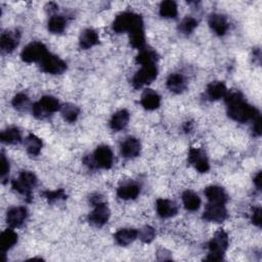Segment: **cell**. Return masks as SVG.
Instances as JSON below:
<instances>
[{"label":"cell","instance_id":"cell-5","mask_svg":"<svg viewBox=\"0 0 262 262\" xmlns=\"http://www.w3.org/2000/svg\"><path fill=\"white\" fill-rule=\"evenodd\" d=\"M61 105L59 101L50 96L43 97L38 103L32 106V113L37 119H44L50 114H53L61 110Z\"/></svg>","mask_w":262,"mask_h":262},{"label":"cell","instance_id":"cell-24","mask_svg":"<svg viewBox=\"0 0 262 262\" xmlns=\"http://www.w3.org/2000/svg\"><path fill=\"white\" fill-rule=\"evenodd\" d=\"M130 119V114L127 110H120L112 116L110 126L114 131H120L124 129Z\"/></svg>","mask_w":262,"mask_h":262},{"label":"cell","instance_id":"cell-19","mask_svg":"<svg viewBox=\"0 0 262 262\" xmlns=\"http://www.w3.org/2000/svg\"><path fill=\"white\" fill-rule=\"evenodd\" d=\"M208 24L210 28L219 36L224 35L228 29V23H227L226 17L220 14H212L209 17Z\"/></svg>","mask_w":262,"mask_h":262},{"label":"cell","instance_id":"cell-18","mask_svg":"<svg viewBox=\"0 0 262 262\" xmlns=\"http://www.w3.org/2000/svg\"><path fill=\"white\" fill-rule=\"evenodd\" d=\"M205 195L210 203L214 204H225L228 200V196L224 189L217 187V186H211L205 189Z\"/></svg>","mask_w":262,"mask_h":262},{"label":"cell","instance_id":"cell-13","mask_svg":"<svg viewBox=\"0 0 262 262\" xmlns=\"http://www.w3.org/2000/svg\"><path fill=\"white\" fill-rule=\"evenodd\" d=\"M21 34L19 31H9L6 33H3L2 38H0V47L4 52L10 53L14 51L20 42Z\"/></svg>","mask_w":262,"mask_h":262},{"label":"cell","instance_id":"cell-29","mask_svg":"<svg viewBox=\"0 0 262 262\" xmlns=\"http://www.w3.org/2000/svg\"><path fill=\"white\" fill-rule=\"evenodd\" d=\"M160 15L165 19H176L179 15L178 5L172 0H166L160 6Z\"/></svg>","mask_w":262,"mask_h":262},{"label":"cell","instance_id":"cell-9","mask_svg":"<svg viewBox=\"0 0 262 262\" xmlns=\"http://www.w3.org/2000/svg\"><path fill=\"white\" fill-rule=\"evenodd\" d=\"M189 163L193 165L200 173H205L210 169V164L206 156V153L201 149H196V148L190 149Z\"/></svg>","mask_w":262,"mask_h":262},{"label":"cell","instance_id":"cell-35","mask_svg":"<svg viewBox=\"0 0 262 262\" xmlns=\"http://www.w3.org/2000/svg\"><path fill=\"white\" fill-rule=\"evenodd\" d=\"M13 106L15 109H17L18 111L24 112L27 111L29 106H30V100L29 98L25 95V94H18L12 102Z\"/></svg>","mask_w":262,"mask_h":262},{"label":"cell","instance_id":"cell-8","mask_svg":"<svg viewBox=\"0 0 262 262\" xmlns=\"http://www.w3.org/2000/svg\"><path fill=\"white\" fill-rule=\"evenodd\" d=\"M40 68L44 73L59 75L67 70V64L59 56L47 53L40 62Z\"/></svg>","mask_w":262,"mask_h":262},{"label":"cell","instance_id":"cell-23","mask_svg":"<svg viewBox=\"0 0 262 262\" xmlns=\"http://www.w3.org/2000/svg\"><path fill=\"white\" fill-rule=\"evenodd\" d=\"M167 87L174 94H182L187 89V81L181 74H171L167 79Z\"/></svg>","mask_w":262,"mask_h":262},{"label":"cell","instance_id":"cell-34","mask_svg":"<svg viewBox=\"0 0 262 262\" xmlns=\"http://www.w3.org/2000/svg\"><path fill=\"white\" fill-rule=\"evenodd\" d=\"M129 40L130 44L139 50L143 49L145 47V36L143 29H138L133 32L129 33Z\"/></svg>","mask_w":262,"mask_h":262},{"label":"cell","instance_id":"cell-41","mask_svg":"<svg viewBox=\"0 0 262 262\" xmlns=\"http://www.w3.org/2000/svg\"><path fill=\"white\" fill-rule=\"evenodd\" d=\"M252 223L256 226H261L262 224V219H261V208H255L252 214Z\"/></svg>","mask_w":262,"mask_h":262},{"label":"cell","instance_id":"cell-42","mask_svg":"<svg viewBox=\"0 0 262 262\" xmlns=\"http://www.w3.org/2000/svg\"><path fill=\"white\" fill-rule=\"evenodd\" d=\"M261 179H262V174H261V171H259L257 173V176L254 178V184H255V186L257 187L258 190H261V185H262Z\"/></svg>","mask_w":262,"mask_h":262},{"label":"cell","instance_id":"cell-21","mask_svg":"<svg viewBox=\"0 0 262 262\" xmlns=\"http://www.w3.org/2000/svg\"><path fill=\"white\" fill-rule=\"evenodd\" d=\"M17 232L12 228L6 229L0 235V252H2V254H6V252L13 248L17 244Z\"/></svg>","mask_w":262,"mask_h":262},{"label":"cell","instance_id":"cell-30","mask_svg":"<svg viewBox=\"0 0 262 262\" xmlns=\"http://www.w3.org/2000/svg\"><path fill=\"white\" fill-rule=\"evenodd\" d=\"M158 60V54L148 48H143L139 51L138 55L136 56V63L142 66H151V65H156V62Z\"/></svg>","mask_w":262,"mask_h":262},{"label":"cell","instance_id":"cell-32","mask_svg":"<svg viewBox=\"0 0 262 262\" xmlns=\"http://www.w3.org/2000/svg\"><path fill=\"white\" fill-rule=\"evenodd\" d=\"M60 111H61L63 117L65 118V120L68 121L69 123H74L78 119L79 114H80V109L73 104L63 105L61 107Z\"/></svg>","mask_w":262,"mask_h":262},{"label":"cell","instance_id":"cell-28","mask_svg":"<svg viewBox=\"0 0 262 262\" xmlns=\"http://www.w3.org/2000/svg\"><path fill=\"white\" fill-rule=\"evenodd\" d=\"M0 139L4 143L8 144H16L22 141L21 131L17 127H10L0 134Z\"/></svg>","mask_w":262,"mask_h":262},{"label":"cell","instance_id":"cell-11","mask_svg":"<svg viewBox=\"0 0 262 262\" xmlns=\"http://www.w3.org/2000/svg\"><path fill=\"white\" fill-rule=\"evenodd\" d=\"M227 217V211L223 204L210 203L206 206L203 213V218L207 221L220 223L223 222Z\"/></svg>","mask_w":262,"mask_h":262},{"label":"cell","instance_id":"cell-14","mask_svg":"<svg viewBox=\"0 0 262 262\" xmlns=\"http://www.w3.org/2000/svg\"><path fill=\"white\" fill-rule=\"evenodd\" d=\"M28 211L25 207H14L8 211L7 221L12 228L20 227L27 219Z\"/></svg>","mask_w":262,"mask_h":262},{"label":"cell","instance_id":"cell-15","mask_svg":"<svg viewBox=\"0 0 262 262\" xmlns=\"http://www.w3.org/2000/svg\"><path fill=\"white\" fill-rule=\"evenodd\" d=\"M157 213L162 218H170L176 216L179 212V206L176 202L167 199H159L157 201Z\"/></svg>","mask_w":262,"mask_h":262},{"label":"cell","instance_id":"cell-36","mask_svg":"<svg viewBox=\"0 0 262 262\" xmlns=\"http://www.w3.org/2000/svg\"><path fill=\"white\" fill-rule=\"evenodd\" d=\"M198 26V21L193 17L185 18L180 24V30L184 34H191Z\"/></svg>","mask_w":262,"mask_h":262},{"label":"cell","instance_id":"cell-10","mask_svg":"<svg viewBox=\"0 0 262 262\" xmlns=\"http://www.w3.org/2000/svg\"><path fill=\"white\" fill-rule=\"evenodd\" d=\"M110 215H111V211H110L109 207L107 206L106 203L102 202V203L96 205V208L89 216V221L94 226L102 227L108 222Z\"/></svg>","mask_w":262,"mask_h":262},{"label":"cell","instance_id":"cell-4","mask_svg":"<svg viewBox=\"0 0 262 262\" xmlns=\"http://www.w3.org/2000/svg\"><path fill=\"white\" fill-rule=\"evenodd\" d=\"M37 178L31 171H22L17 180L12 182L13 189L19 194L26 197L27 201L31 200L32 190L37 186Z\"/></svg>","mask_w":262,"mask_h":262},{"label":"cell","instance_id":"cell-43","mask_svg":"<svg viewBox=\"0 0 262 262\" xmlns=\"http://www.w3.org/2000/svg\"><path fill=\"white\" fill-rule=\"evenodd\" d=\"M193 127H194V125H193V123L191 122V121H188V122H186L185 124H184V130L188 133V132H191L192 130H193Z\"/></svg>","mask_w":262,"mask_h":262},{"label":"cell","instance_id":"cell-22","mask_svg":"<svg viewBox=\"0 0 262 262\" xmlns=\"http://www.w3.org/2000/svg\"><path fill=\"white\" fill-rule=\"evenodd\" d=\"M100 43L99 34L94 29L84 30L79 38L80 47L83 49H89Z\"/></svg>","mask_w":262,"mask_h":262},{"label":"cell","instance_id":"cell-6","mask_svg":"<svg viewBox=\"0 0 262 262\" xmlns=\"http://www.w3.org/2000/svg\"><path fill=\"white\" fill-rule=\"evenodd\" d=\"M158 76V69L156 65L151 66H142L139 71L135 73L132 78V85L134 89L138 90L142 86L151 84L154 80H156Z\"/></svg>","mask_w":262,"mask_h":262},{"label":"cell","instance_id":"cell-27","mask_svg":"<svg viewBox=\"0 0 262 262\" xmlns=\"http://www.w3.org/2000/svg\"><path fill=\"white\" fill-rule=\"evenodd\" d=\"M183 203L187 210L197 211L201 206V199L195 192L186 191L183 194Z\"/></svg>","mask_w":262,"mask_h":262},{"label":"cell","instance_id":"cell-39","mask_svg":"<svg viewBox=\"0 0 262 262\" xmlns=\"http://www.w3.org/2000/svg\"><path fill=\"white\" fill-rule=\"evenodd\" d=\"M10 174V163L6 157V155L3 153L2 155V181L4 184H6L7 179L9 178Z\"/></svg>","mask_w":262,"mask_h":262},{"label":"cell","instance_id":"cell-2","mask_svg":"<svg viewBox=\"0 0 262 262\" xmlns=\"http://www.w3.org/2000/svg\"><path fill=\"white\" fill-rule=\"evenodd\" d=\"M138 29H143V21L139 15L134 13H122L113 22V30L119 34L124 32L130 33Z\"/></svg>","mask_w":262,"mask_h":262},{"label":"cell","instance_id":"cell-12","mask_svg":"<svg viewBox=\"0 0 262 262\" xmlns=\"http://www.w3.org/2000/svg\"><path fill=\"white\" fill-rule=\"evenodd\" d=\"M98 168L110 169L114 163V156L112 150L108 145L99 147L93 155Z\"/></svg>","mask_w":262,"mask_h":262},{"label":"cell","instance_id":"cell-7","mask_svg":"<svg viewBox=\"0 0 262 262\" xmlns=\"http://www.w3.org/2000/svg\"><path fill=\"white\" fill-rule=\"evenodd\" d=\"M46 46L41 42H31L21 52V57L25 63L41 62L47 54Z\"/></svg>","mask_w":262,"mask_h":262},{"label":"cell","instance_id":"cell-17","mask_svg":"<svg viewBox=\"0 0 262 262\" xmlns=\"http://www.w3.org/2000/svg\"><path fill=\"white\" fill-rule=\"evenodd\" d=\"M226 95H227V90L223 82L214 81L207 86L206 97L210 101H217V100L223 99L225 98Z\"/></svg>","mask_w":262,"mask_h":262},{"label":"cell","instance_id":"cell-16","mask_svg":"<svg viewBox=\"0 0 262 262\" xmlns=\"http://www.w3.org/2000/svg\"><path fill=\"white\" fill-rule=\"evenodd\" d=\"M141 151V144L139 140L135 137H127L122 143H121V154L124 158L131 159L135 158L140 154Z\"/></svg>","mask_w":262,"mask_h":262},{"label":"cell","instance_id":"cell-1","mask_svg":"<svg viewBox=\"0 0 262 262\" xmlns=\"http://www.w3.org/2000/svg\"><path fill=\"white\" fill-rule=\"evenodd\" d=\"M224 99L227 107V115L237 122L245 123L249 120H253L259 114L254 107L247 104L240 93L234 92L227 94Z\"/></svg>","mask_w":262,"mask_h":262},{"label":"cell","instance_id":"cell-31","mask_svg":"<svg viewBox=\"0 0 262 262\" xmlns=\"http://www.w3.org/2000/svg\"><path fill=\"white\" fill-rule=\"evenodd\" d=\"M25 148L31 156H37L41 152L42 149V141L39 137L34 134H29L25 138Z\"/></svg>","mask_w":262,"mask_h":262},{"label":"cell","instance_id":"cell-25","mask_svg":"<svg viewBox=\"0 0 262 262\" xmlns=\"http://www.w3.org/2000/svg\"><path fill=\"white\" fill-rule=\"evenodd\" d=\"M138 237V230L134 228H123L118 230L115 235L114 238L120 246H127L134 242L136 238Z\"/></svg>","mask_w":262,"mask_h":262},{"label":"cell","instance_id":"cell-33","mask_svg":"<svg viewBox=\"0 0 262 262\" xmlns=\"http://www.w3.org/2000/svg\"><path fill=\"white\" fill-rule=\"evenodd\" d=\"M67 21L63 16H52L48 21V30L53 34H61L65 31Z\"/></svg>","mask_w":262,"mask_h":262},{"label":"cell","instance_id":"cell-37","mask_svg":"<svg viewBox=\"0 0 262 262\" xmlns=\"http://www.w3.org/2000/svg\"><path fill=\"white\" fill-rule=\"evenodd\" d=\"M138 237L139 239L143 242V243H151L154 241L155 237H156V230L150 226V225H147L144 227H142L139 231H138Z\"/></svg>","mask_w":262,"mask_h":262},{"label":"cell","instance_id":"cell-38","mask_svg":"<svg viewBox=\"0 0 262 262\" xmlns=\"http://www.w3.org/2000/svg\"><path fill=\"white\" fill-rule=\"evenodd\" d=\"M43 196L48 200V202L52 203L54 201L59 200H66L67 195L63 189L56 190V191H46L43 193Z\"/></svg>","mask_w":262,"mask_h":262},{"label":"cell","instance_id":"cell-3","mask_svg":"<svg viewBox=\"0 0 262 262\" xmlns=\"http://www.w3.org/2000/svg\"><path fill=\"white\" fill-rule=\"evenodd\" d=\"M209 254L206 258L208 261H221L228 248V236L223 229L217 230L209 242Z\"/></svg>","mask_w":262,"mask_h":262},{"label":"cell","instance_id":"cell-40","mask_svg":"<svg viewBox=\"0 0 262 262\" xmlns=\"http://www.w3.org/2000/svg\"><path fill=\"white\" fill-rule=\"evenodd\" d=\"M253 134L255 136H260L262 131H261V116L258 114L254 119H253Z\"/></svg>","mask_w":262,"mask_h":262},{"label":"cell","instance_id":"cell-26","mask_svg":"<svg viewBox=\"0 0 262 262\" xmlns=\"http://www.w3.org/2000/svg\"><path fill=\"white\" fill-rule=\"evenodd\" d=\"M140 193V189L136 184L129 183L121 186L118 191L117 195L122 200H134L138 197Z\"/></svg>","mask_w":262,"mask_h":262},{"label":"cell","instance_id":"cell-20","mask_svg":"<svg viewBox=\"0 0 262 262\" xmlns=\"http://www.w3.org/2000/svg\"><path fill=\"white\" fill-rule=\"evenodd\" d=\"M140 104L145 110L154 111L160 107L161 98L155 91L145 90L141 96Z\"/></svg>","mask_w":262,"mask_h":262}]
</instances>
